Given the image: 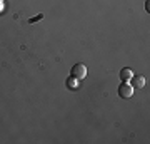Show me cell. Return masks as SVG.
<instances>
[{
    "label": "cell",
    "mask_w": 150,
    "mask_h": 144,
    "mask_svg": "<svg viewBox=\"0 0 150 144\" xmlns=\"http://www.w3.org/2000/svg\"><path fill=\"white\" fill-rule=\"evenodd\" d=\"M42 19H43V14H38L37 17H33V19H30L28 22H30V24H33V22H37V20H42Z\"/></svg>",
    "instance_id": "obj_6"
},
{
    "label": "cell",
    "mask_w": 150,
    "mask_h": 144,
    "mask_svg": "<svg viewBox=\"0 0 150 144\" xmlns=\"http://www.w3.org/2000/svg\"><path fill=\"white\" fill-rule=\"evenodd\" d=\"M72 77H75L77 80H83L87 77V67L85 64H75L72 67Z\"/></svg>",
    "instance_id": "obj_1"
},
{
    "label": "cell",
    "mask_w": 150,
    "mask_h": 144,
    "mask_svg": "<svg viewBox=\"0 0 150 144\" xmlns=\"http://www.w3.org/2000/svg\"><path fill=\"white\" fill-rule=\"evenodd\" d=\"M132 75H134V72H132L130 69H127V67L120 70V79H122L123 82H129V80L132 79Z\"/></svg>",
    "instance_id": "obj_4"
},
{
    "label": "cell",
    "mask_w": 150,
    "mask_h": 144,
    "mask_svg": "<svg viewBox=\"0 0 150 144\" xmlns=\"http://www.w3.org/2000/svg\"><path fill=\"white\" fill-rule=\"evenodd\" d=\"M79 82H80V80H77L75 77H72V75H70L69 79H67V85H69L70 89H77V85H79Z\"/></svg>",
    "instance_id": "obj_5"
},
{
    "label": "cell",
    "mask_w": 150,
    "mask_h": 144,
    "mask_svg": "<svg viewBox=\"0 0 150 144\" xmlns=\"http://www.w3.org/2000/svg\"><path fill=\"white\" fill-rule=\"evenodd\" d=\"M118 96L123 97V99H129V97L134 96V87L129 84V82H122L118 85Z\"/></svg>",
    "instance_id": "obj_2"
},
{
    "label": "cell",
    "mask_w": 150,
    "mask_h": 144,
    "mask_svg": "<svg viewBox=\"0 0 150 144\" xmlns=\"http://www.w3.org/2000/svg\"><path fill=\"white\" fill-rule=\"evenodd\" d=\"M132 87H134V89H142V87H144L145 85V77L144 75H132Z\"/></svg>",
    "instance_id": "obj_3"
},
{
    "label": "cell",
    "mask_w": 150,
    "mask_h": 144,
    "mask_svg": "<svg viewBox=\"0 0 150 144\" xmlns=\"http://www.w3.org/2000/svg\"><path fill=\"white\" fill-rule=\"evenodd\" d=\"M0 2H2V0H0Z\"/></svg>",
    "instance_id": "obj_7"
}]
</instances>
